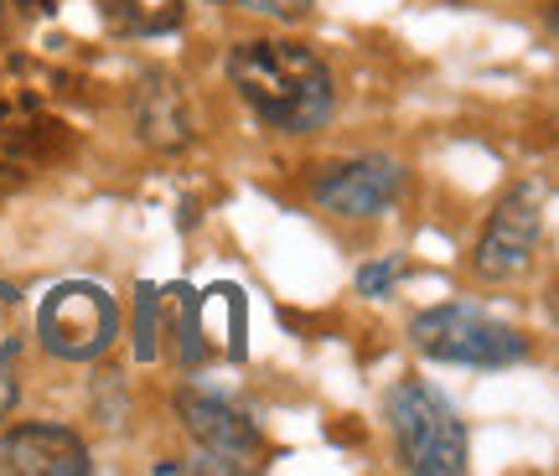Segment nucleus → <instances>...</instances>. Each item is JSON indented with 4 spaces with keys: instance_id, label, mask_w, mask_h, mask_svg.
<instances>
[{
    "instance_id": "f257e3e1",
    "label": "nucleus",
    "mask_w": 559,
    "mask_h": 476,
    "mask_svg": "<svg viewBox=\"0 0 559 476\" xmlns=\"http://www.w3.org/2000/svg\"><path fill=\"white\" fill-rule=\"evenodd\" d=\"M228 83L249 115L280 135H311L337 104L332 68L300 41H239L228 52Z\"/></svg>"
},
{
    "instance_id": "f03ea898",
    "label": "nucleus",
    "mask_w": 559,
    "mask_h": 476,
    "mask_svg": "<svg viewBox=\"0 0 559 476\" xmlns=\"http://www.w3.org/2000/svg\"><path fill=\"white\" fill-rule=\"evenodd\" d=\"M383 419L394 430L404 472L415 476H456L466 472V425L451 398L430 383H400L383 398Z\"/></svg>"
},
{
    "instance_id": "7ed1b4c3",
    "label": "nucleus",
    "mask_w": 559,
    "mask_h": 476,
    "mask_svg": "<svg viewBox=\"0 0 559 476\" xmlns=\"http://www.w3.org/2000/svg\"><path fill=\"white\" fill-rule=\"evenodd\" d=\"M409 342L436 362H461V368H513L534 353V342L519 326L487 317L481 306H430L409 321Z\"/></svg>"
},
{
    "instance_id": "20e7f679",
    "label": "nucleus",
    "mask_w": 559,
    "mask_h": 476,
    "mask_svg": "<svg viewBox=\"0 0 559 476\" xmlns=\"http://www.w3.org/2000/svg\"><path fill=\"white\" fill-rule=\"evenodd\" d=\"M120 332L115 296L94 279H62L37 306V342L62 362H94Z\"/></svg>"
},
{
    "instance_id": "39448f33",
    "label": "nucleus",
    "mask_w": 559,
    "mask_h": 476,
    "mask_svg": "<svg viewBox=\"0 0 559 476\" xmlns=\"http://www.w3.org/2000/svg\"><path fill=\"white\" fill-rule=\"evenodd\" d=\"M544 234V192L534 181H519L508 198L498 202L492 223L477 238V275L481 279H513L534 264Z\"/></svg>"
},
{
    "instance_id": "423d86ee",
    "label": "nucleus",
    "mask_w": 559,
    "mask_h": 476,
    "mask_svg": "<svg viewBox=\"0 0 559 476\" xmlns=\"http://www.w3.org/2000/svg\"><path fill=\"white\" fill-rule=\"evenodd\" d=\"M404 192V166L389 156H358V160H337L326 166L311 187V198L337 213V218H379L389 213Z\"/></svg>"
},
{
    "instance_id": "0eeeda50",
    "label": "nucleus",
    "mask_w": 559,
    "mask_h": 476,
    "mask_svg": "<svg viewBox=\"0 0 559 476\" xmlns=\"http://www.w3.org/2000/svg\"><path fill=\"white\" fill-rule=\"evenodd\" d=\"M177 419H181V430L198 440L207 456L234 461L239 472L264 451L260 425L243 415V409H234L228 398H218V394H198V389H181V394H177Z\"/></svg>"
},
{
    "instance_id": "6e6552de",
    "label": "nucleus",
    "mask_w": 559,
    "mask_h": 476,
    "mask_svg": "<svg viewBox=\"0 0 559 476\" xmlns=\"http://www.w3.org/2000/svg\"><path fill=\"white\" fill-rule=\"evenodd\" d=\"M0 472L5 476H83L88 445L68 425H16L0 436Z\"/></svg>"
},
{
    "instance_id": "1a4fd4ad",
    "label": "nucleus",
    "mask_w": 559,
    "mask_h": 476,
    "mask_svg": "<svg viewBox=\"0 0 559 476\" xmlns=\"http://www.w3.org/2000/svg\"><path fill=\"white\" fill-rule=\"evenodd\" d=\"M130 115H135V130L151 151H187L198 140V119H192V99L171 73H145L130 94Z\"/></svg>"
},
{
    "instance_id": "9d476101",
    "label": "nucleus",
    "mask_w": 559,
    "mask_h": 476,
    "mask_svg": "<svg viewBox=\"0 0 559 476\" xmlns=\"http://www.w3.org/2000/svg\"><path fill=\"white\" fill-rule=\"evenodd\" d=\"M198 326H202V347H213V337H218L228 357L249 353V311H243L239 285H213V290H202L198 296Z\"/></svg>"
},
{
    "instance_id": "9b49d317",
    "label": "nucleus",
    "mask_w": 559,
    "mask_h": 476,
    "mask_svg": "<svg viewBox=\"0 0 559 476\" xmlns=\"http://www.w3.org/2000/svg\"><path fill=\"white\" fill-rule=\"evenodd\" d=\"M99 16L120 37H160L181 26L187 0H99Z\"/></svg>"
},
{
    "instance_id": "f8f14e48",
    "label": "nucleus",
    "mask_w": 559,
    "mask_h": 476,
    "mask_svg": "<svg viewBox=\"0 0 559 476\" xmlns=\"http://www.w3.org/2000/svg\"><path fill=\"white\" fill-rule=\"evenodd\" d=\"M171 311H177V347H181V368H198L207 347H202V326H198V290L192 285H171L166 290Z\"/></svg>"
},
{
    "instance_id": "ddd939ff",
    "label": "nucleus",
    "mask_w": 559,
    "mask_h": 476,
    "mask_svg": "<svg viewBox=\"0 0 559 476\" xmlns=\"http://www.w3.org/2000/svg\"><path fill=\"white\" fill-rule=\"evenodd\" d=\"M21 342H26V300H21L16 285L0 279V362L16 357Z\"/></svg>"
},
{
    "instance_id": "4468645a",
    "label": "nucleus",
    "mask_w": 559,
    "mask_h": 476,
    "mask_svg": "<svg viewBox=\"0 0 559 476\" xmlns=\"http://www.w3.org/2000/svg\"><path fill=\"white\" fill-rule=\"evenodd\" d=\"M135 306H140V337H135V357H140V362H151V357H156V306H160V290H156V285H151V279H140Z\"/></svg>"
},
{
    "instance_id": "2eb2a0df",
    "label": "nucleus",
    "mask_w": 559,
    "mask_h": 476,
    "mask_svg": "<svg viewBox=\"0 0 559 476\" xmlns=\"http://www.w3.org/2000/svg\"><path fill=\"white\" fill-rule=\"evenodd\" d=\"M400 275H404V259H379V264H362V270H358V290H362V296H389Z\"/></svg>"
},
{
    "instance_id": "dca6fc26",
    "label": "nucleus",
    "mask_w": 559,
    "mask_h": 476,
    "mask_svg": "<svg viewBox=\"0 0 559 476\" xmlns=\"http://www.w3.org/2000/svg\"><path fill=\"white\" fill-rule=\"evenodd\" d=\"M228 5H243V11H260L275 21H300L311 11V0H228Z\"/></svg>"
},
{
    "instance_id": "f3484780",
    "label": "nucleus",
    "mask_w": 559,
    "mask_h": 476,
    "mask_svg": "<svg viewBox=\"0 0 559 476\" xmlns=\"http://www.w3.org/2000/svg\"><path fill=\"white\" fill-rule=\"evenodd\" d=\"M16 398H21V383H16V373L0 362V419H11V409H16Z\"/></svg>"
}]
</instances>
